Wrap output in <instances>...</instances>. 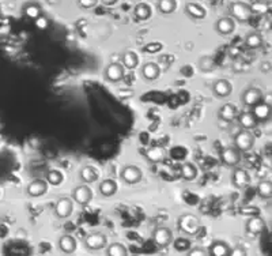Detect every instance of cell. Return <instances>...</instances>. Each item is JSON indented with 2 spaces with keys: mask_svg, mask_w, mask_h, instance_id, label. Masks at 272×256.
<instances>
[{
  "mask_svg": "<svg viewBox=\"0 0 272 256\" xmlns=\"http://www.w3.org/2000/svg\"><path fill=\"white\" fill-rule=\"evenodd\" d=\"M177 228L178 230L182 232L184 234H188V236H195L200 232L201 229V222L200 220L195 215V214H181L177 220Z\"/></svg>",
  "mask_w": 272,
  "mask_h": 256,
  "instance_id": "6da1fadb",
  "label": "cell"
},
{
  "mask_svg": "<svg viewBox=\"0 0 272 256\" xmlns=\"http://www.w3.org/2000/svg\"><path fill=\"white\" fill-rule=\"evenodd\" d=\"M229 12L230 17L234 18V21L241 22V24H245V22H248L249 19L252 18V15H253V8L249 6L248 3H244V1H233L229 6Z\"/></svg>",
  "mask_w": 272,
  "mask_h": 256,
  "instance_id": "7a4b0ae2",
  "label": "cell"
},
{
  "mask_svg": "<svg viewBox=\"0 0 272 256\" xmlns=\"http://www.w3.org/2000/svg\"><path fill=\"white\" fill-rule=\"evenodd\" d=\"M254 145V136L250 132V129H244L241 128L234 136V146L240 152H249Z\"/></svg>",
  "mask_w": 272,
  "mask_h": 256,
  "instance_id": "3957f363",
  "label": "cell"
},
{
  "mask_svg": "<svg viewBox=\"0 0 272 256\" xmlns=\"http://www.w3.org/2000/svg\"><path fill=\"white\" fill-rule=\"evenodd\" d=\"M142 169L136 165H125L120 172V179L123 183L129 184V185H133V184H138L142 180Z\"/></svg>",
  "mask_w": 272,
  "mask_h": 256,
  "instance_id": "277c9868",
  "label": "cell"
},
{
  "mask_svg": "<svg viewBox=\"0 0 272 256\" xmlns=\"http://www.w3.org/2000/svg\"><path fill=\"white\" fill-rule=\"evenodd\" d=\"M152 241L157 247H168L173 241V232L166 226H158L152 230Z\"/></svg>",
  "mask_w": 272,
  "mask_h": 256,
  "instance_id": "5b68a950",
  "label": "cell"
},
{
  "mask_svg": "<svg viewBox=\"0 0 272 256\" xmlns=\"http://www.w3.org/2000/svg\"><path fill=\"white\" fill-rule=\"evenodd\" d=\"M124 75H125V68L121 63H109L103 71L105 79L112 83H117L124 79Z\"/></svg>",
  "mask_w": 272,
  "mask_h": 256,
  "instance_id": "8992f818",
  "label": "cell"
},
{
  "mask_svg": "<svg viewBox=\"0 0 272 256\" xmlns=\"http://www.w3.org/2000/svg\"><path fill=\"white\" fill-rule=\"evenodd\" d=\"M221 161L226 166L234 168L241 161V152L236 146L224 147L223 150L221 152Z\"/></svg>",
  "mask_w": 272,
  "mask_h": 256,
  "instance_id": "52a82bcc",
  "label": "cell"
},
{
  "mask_svg": "<svg viewBox=\"0 0 272 256\" xmlns=\"http://www.w3.org/2000/svg\"><path fill=\"white\" fill-rule=\"evenodd\" d=\"M74 210V203L70 198H60L57 199L56 205H54L53 213L56 215V218L59 220H66L68 218L71 214H73Z\"/></svg>",
  "mask_w": 272,
  "mask_h": 256,
  "instance_id": "ba28073f",
  "label": "cell"
},
{
  "mask_svg": "<svg viewBox=\"0 0 272 256\" xmlns=\"http://www.w3.org/2000/svg\"><path fill=\"white\" fill-rule=\"evenodd\" d=\"M108 244V238L103 233H90L85 238V247L89 251H99Z\"/></svg>",
  "mask_w": 272,
  "mask_h": 256,
  "instance_id": "9c48e42d",
  "label": "cell"
},
{
  "mask_svg": "<svg viewBox=\"0 0 272 256\" xmlns=\"http://www.w3.org/2000/svg\"><path fill=\"white\" fill-rule=\"evenodd\" d=\"M231 183L238 189H244L250 184V176L244 168L234 166V171L231 172Z\"/></svg>",
  "mask_w": 272,
  "mask_h": 256,
  "instance_id": "30bf717a",
  "label": "cell"
},
{
  "mask_svg": "<svg viewBox=\"0 0 272 256\" xmlns=\"http://www.w3.org/2000/svg\"><path fill=\"white\" fill-rule=\"evenodd\" d=\"M250 112H252L254 119L257 120V123L267 122V120H270L272 116V106L271 105L266 104L264 101H260V102H257V104L253 105V106L250 108Z\"/></svg>",
  "mask_w": 272,
  "mask_h": 256,
  "instance_id": "8fae6325",
  "label": "cell"
},
{
  "mask_svg": "<svg viewBox=\"0 0 272 256\" xmlns=\"http://www.w3.org/2000/svg\"><path fill=\"white\" fill-rule=\"evenodd\" d=\"M91 198H93V192L86 183L80 184L73 191V199L80 206H85L87 203H90Z\"/></svg>",
  "mask_w": 272,
  "mask_h": 256,
  "instance_id": "7c38bea8",
  "label": "cell"
},
{
  "mask_svg": "<svg viewBox=\"0 0 272 256\" xmlns=\"http://www.w3.org/2000/svg\"><path fill=\"white\" fill-rule=\"evenodd\" d=\"M261 97H263V93H261L260 89H257V87H248V89H245V90L242 92L241 102L245 105V106L252 108L253 105L260 102Z\"/></svg>",
  "mask_w": 272,
  "mask_h": 256,
  "instance_id": "4fadbf2b",
  "label": "cell"
},
{
  "mask_svg": "<svg viewBox=\"0 0 272 256\" xmlns=\"http://www.w3.org/2000/svg\"><path fill=\"white\" fill-rule=\"evenodd\" d=\"M245 230L249 234L257 236V234H260V233L266 230V222L259 215H253V217L248 218L247 222H245Z\"/></svg>",
  "mask_w": 272,
  "mask_h": 256,
  "instance_id": "5bb4252c",
  "label": "cell"
},
{
  "mask_svg": "<svg viewBox=\"0 0 272 256\" xmlns=\"http://www.w3.org/2000/svg\"><path fill=\"white\" fill-rule=\"evenodd\" d=\"M236 29V22L231 17H222L217 21L215 24V30L221 36H230Z\"/></svg>",
  "mask_w": 272,
  "mask_h": 256,
  "instance_id": "9a60e30c",
  "label": "cell"
},
{
  "mask_svg": "<svg viewBox=\"0 0 272 256\" xmlns=\"http://www.w3.org/2000/svg\"><path fill=\"white\" fill-rule=\"evenodd\" d=\"M48 191V183L47 180H41V179H37L33 180L27 188H26V194L31 198H38V196L45 195V192Z\"/></svg>",
  "mask_w": 272,
  "mask_h": 256,
  "instance_id": "2e32d148",
  "label": "cell"
},
{
  "mask_svg": "<svg viewBox=\"0 0 272 256\" xmlns=\"http://www.w3.org/2000/svg\"><path fill=\"white\" fill-rule=\"evenodd\" d=\"M140 74L142 77L145 78L146 80H155L159 78L161 75V68L158 66L157 63H152V61H148V63H145L142 68H140Z\"/></svg>",
  "mask_w": 272,
  "mask_h": 256,
  "instance_id": "e0dca14e",
  "label": "cell"
},
{
  "mask_svg": "<svg viewBox=\"0 0 272 256\" xmlns=\"http://www.w3.org/2000/svg\"><path fill=\"white\" fill-rule=\"evenodd\" d=\"M233 90V86L227 79H218L212 85V92L218 98H226L229 97Z\"/></svg>",
  "mask_w": 272,
  "mask_h": 256,
  "instance_id": "ac0fdd59",
  "label": "cell"
},
{
  "mask_svg": "<svg viewBox=\"0 0 272 256\" xmlns=\"http://www.w3.org/2000/svg\"><path fill=\"white\" fill-rule=\"evenodd\" d=\"M237 115H238V112H237V108L233 104L222 105L218 110V117L226 123L234 122L237 119Z\"/></svg>",
  "mask_w": 272,
  "mask_h": 256,
  "instance_id": "d6986e66",
  "label": "cell"
},
{
  "mask_svg": "<svg viewBox=\"0 0 272 256\" xmlns=\"http://www.w3.org/2000/svg\"><path fill=\"white\" fill-rule=\"evenodd\" d=\"M184 11H185V14H187L189 18L196 19V21L204 19L207 15L204 7H201L200 4H198V3H187Z\"/></svg>",
  "mask_w": 272,
  "mask_h": 256,
  "instance_id": "ffe728a7",
  "label": "cell"
},
{
  "mask_svg": "<svg viewBox=\"0 0 272 256\" xmlns=\"http://www.w3.org/2000/svg\"><path fill=\"white\" fill-rule=\"evenodd\" d=\"M231 254V247L224 241L217 240L210 245V250H208V255L214 256H230Z\"/></svg>",
  "mask_w": 272,
  "mask_h": 256,
  "instance_id": "44dd1931",
  "label": "cell"
},
{
  "mask_svg": "<svg viewBox=\"0 0 272 256\" xmlns=\"http://www.w3.org/2000/svg\"><path fill=\"white\" fill-rule=\"evenodd\" d=\"M57 245H59V250L64 254H74L75 250H76V240L73 236L70 234H64L59 238L57 241Z\"/></svg>",
  "mask_w": 272,
  "mask_h": 256,
  "instance_id": "7402d4cb",
  "label": "cell"
},
{
  "mask_svg": "<svg viewBox=\"0 0 272 256\" xmlns=\"http://www.w3.org/2000/svg\"><path fill=\"white\" fill-rule=\"evenodd\" d=\"M98 191H99V194L103 198H110V196L116 195V192H117V184L112 179H105L98 185Z\"/></svg>",
  "mask_w": 272,
  "mask_h": 256,
  "instance_id": "603a6c76",
  "label": "cell"
},
{
  "mask_svg": "<svg viewBox=\"0 0 272 256\" xmlns=\"http://www.w3.org/2000/svg\"><path fill=\"white\" fill-rule=\"evenodd\" d=\"M237 122L240 124V127L244 129H253L257 126V120L254 119L252 112H241L240 115H237Z\"/></svg>",
  "mask_w": 272,
  "mask_h": 256,
  "instance_id": "cb8c5ba5",
  "label": "cell"
},
{
  "mask_svg": "<svg viewBox=\"0 0 272 256\" xmlns=\"http://www.w3.org/2000/svg\"><path fill=\"white\" fill-rule=\"evenodd\" d=\"M120 61L121 64L124 66V68L133 70V68L138 67V64H139V57L132 51H125V52L121 53Z\"/></svg>",
  "mask_w": 272,
  "mask_h": 256,
  "instance_id": "d4e9b609",
  "label": "cell"
},
{
  "mask_svg": "<svg viewBox=\"0 0 272 256\" xmlns=\"http://www.w3.org/2000/svg\"><path fill=\"white\" fill-rule=\"evenodd\" d=\"M79 176H80V180L86 184L94 183L97 181L98 179V172L94 166H90V165H85L80 172H79Z\"/></svg>",
  "mask_w": 272,
  "mask_h": 256,
  "instance_id": "484cf974",
  "label": "cell"
},
{
  "mask_svg": "<svg viewBox=\"0 0 272 256\" xmlns=\"http://www.w3.org/2000/svg\"><path fill=\"white\" fill-rule=\"evenodd\" d=\"M180 175L184 180L192 181L198 177V168L192 162H184L180 168Z\"/></svg>",
  "mask_w": 272,
  "mask_h": 256,
  "instance_id": "4316f807",
  "label": "cell"
},
{
  "mask_svg": "<svg viewBox=\"0 0 272 256\" xmlns=\"http://www.w3.org/2000/svg\"><path fill=\"white\" fill-rule=\"evenodd\" d=\"M133 15L138 21H147L151 17V7L147 3H139L133 8Z\"/></svg>",
  "mask_w": 272,
  "mask_h": 256,
  "instance_id": "83f0119b",
  "label": "cell"
},
{
  "mask_svg": "<svg viewBox=\"0 0 272 256\" xmlns=\"http://www.w3.org/2000/svg\"><path fill=\"white\" fill-rule=\"evenodd\" d=\"M245 47L249 49H259L263 45V36L260 33H256V31H252L245 36Z\"/></svg>",
  "mask_w": 272,
  "mask_h": 256,
  "instance_id": "f1b7e54d",
  "label": "cell"
},
{
  "mask_svg": "<svg viewBox=\"0 0 272 256\" xmlns=\"http://www.w3.org/2000/svg\"><path fill=\"white\" fill-rule=\"evenodd\" d=\"M257 195L261 199H271L272 198V181L271 180H261L257 184Z\"/></svg>",
  "mask_w": 272,
  "mask_h": 256,
  "instance_id": "f546056e",
  "label": "cell"
},
{
  "mask_svg": "<svg viewBox=\"0 0 272 256\" xmlns=\"http://www.w3.org/2000/svg\"><path fill=\"white\" fill-rule=\"evenodd\" d=\"M157 8L158 11L165 15L173 14L177 8V0H158Z\"/></svg>",
  "mask_w": 272,
  "mask_h": 256,
  "instance_id": "4dcf8cb0",
  "label": "cell"
},
{
  "mask_svg": "<svg viewBox=\"0 0 272 256\" xmlns=\"http://www.w3.org/2000/svg\"><path fill=\"white\" fill-rule=\"evenodd\" d=\"M128 251L121 243H112L106 247V255L109 256H124L127 255Z\"/></svg>",
  "mask_w": 272,
  "mask_h": 256,
  "instance_id": "1f68e13d",
  "label": "cell"
},
{
  "mask_svg": "<svg viewBox=\"0 0 272 256\" xmlns=\"http://www.w3.org/2000/svg\"><path fill=\"white\" fill-rule=\"evenodd\" d=\"M45 180L47 183L50 184V185H60L63 183V175L61 172H59L57 169H50V171L47 172V176H45Z\"/></svg>",
  "mask_w": 272,
  "mask_h": 256,
  "instance_id": "d6a6232c",
  "label": "cell"
},
{
  "mask_svg": "<svg viewBox=\"0 0 272 256\" xmlns=\"http://www.w3.org/2000/svg\"><path fill=\"white\" fill-rule=\"evenodd\" d=\"M199 68L201 71H210L214 68V61L210 56H204L199 60Z\"/></svg>",
  "mask_w": 272,
  "mask_h": 256,
  "instance_id": "836d02e7",
  "label": "cell"
},
{
  "mask_svg": "<svg viewBox=\"0 0 272 256\" xmlns=\"http://www.w3.org/2000/svg\"><path fill=\"white\" fill-rule=\"evenodd\" d=\"M187 254L189 256H206L208 255V251H204L201 247H191Z\"/></svg>",
  "mask_w": 272,
  "mask_h": 256,
  "instance_id": "e575fe53",
  "label": "cell"
},
{
  "mask_svg": "<svg viewBox=\"0 0 272 256\" xmlns=\"http://www.w3.org/2000/svg\"><path fill=\"white\" fill-rule=\"evenodd\" d=\"M98 0H78V6L83 10H89L97 6Z\"/></svg>",
  "mask_w": 272,
  "mask_h": 256,
  "instance_id": "d590c367",
  "label": "cell"
},
{
  "mask_svg": "<svg viewBox=\"0 0 272 256\" xmlns=\"http://www.w3.org/2000/svg\"><path fill=\"white\" fill-rule=\"evenodd\" d=\"M26 14L31 18H38L40 17V8L37 6H29L26 8Z\"/></svg>",
  "mask_w": 272,
  "mask_h": 256,
  "instance_id": "8d00e7d4",
  "label": "cell"
},
{
  "mask_svg": "<svg viewBox=\"0 0 272 256\" xmlns=\"http://www.w3.org/2000/svg\"><path fill=\"white\" fill-rule=\"evenodd\" d=\"M247 255V251L244 250L242 247H234V248H231V254L230 256H244Z\"/></svg>",
  "mask_w": 272,
  "mask_h": 256,
  "instance_id": "74e56055",
  "label": "cell"
},
{
  "mask_svg": "<svg viewBox=\"0 0 272 256\" xmlns=\"http://www.w3.org/2000/svg\"><path fill=\"white\" fill-rule=\"evenodd\" d=\"M261 101H264L266 104L271 105V106H272V93H267V94H263V97H261Z\"/></svg>",
  "mask_w": 272,
  "mask_h": 256,
  "instance_id": "f35d334b",
  "label": "cell"
},
{
  "mask_svg": "<svg viewBox=\"0 0 272 256\" xmlns=\"http://www.w3.org/2000/svg\"><path fill=\"white\" fill-rule=\"evenodd\" d=\"M117 1L119 0H101V3H102L103 6H115Z\"/></svg>",
  "mask_w": 272,
  "mask_h": 256,
  "instance_id": "ab89813d",
  "label": "cell"
},
{
  "mask_svg": "<svg viewBox=\"0 0 272 256\" xmlns=\"http://www.w3.org/2000/svg\"><path fill=\"white\" fill-rule=\"evenodd\" d=\"M45 25H47V19L38 17V19H37V26H40V27H45Z\"/></svg>",
  "mask_w": 272,
  "mask_h": 256,
  "instance_id": "60d3db41",
  "label": "cell"
}]
</instances>
